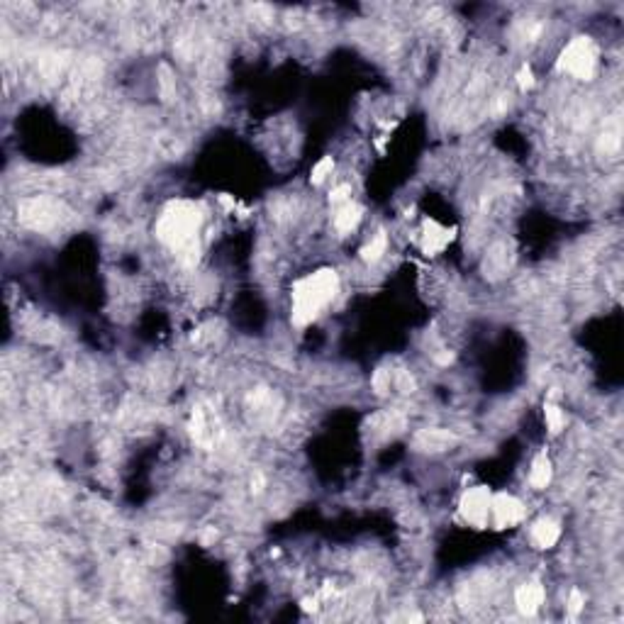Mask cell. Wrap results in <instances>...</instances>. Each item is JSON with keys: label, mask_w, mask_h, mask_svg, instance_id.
Wrapping results in <instances>:
<instances>
[{"label": "cell", "mask_w": 624, "mask_h": 624, "mask_svg": "<svg viewBox=\"0 0 624 624\" xmlns=\"http://www.w3.org/2000/svg\"><path fill=\"white\" fill-rule=\"evenodd\" d=\"M529 483H532L537 491H541V488H546L551 483V464L546 456H539V459L534 461L532 473H529Z\"/></svg>", "instance_id": "obj_8"}, {"label": "cell", "mask_w": 624, "mask_h": 624, "mask_svg": "<svg viewBox=\"0 0 624 624\" xmlns=\"http://www.w3.org/2000/svg\"><path fill=\"white\" fill-rule=\"evenodd\" d=\"M385 246H388V239H385V235L374 237V239H371L366 246H363V251H361L363 259H366V261H378V259L385 254Z\"/></svg>", "instance_id": "obj_9"}, {"label": "cell", "mask_w": 624, "mask_h": 624, "mask_svg": "<svg viewBox=\"0 0 624 624\" xmlns=\"http://www.w3.org/2000/svg\"><path fill=\"white\" fill-rule=\"evenodd\" d=\"M361 210L356 208V205H352V200L349 203H344V205H339V213L334 215V227L342 235H347V232H352L354 227H356V222H358V217H361Z\"/></svg>", "instance_id": "obj_7"}, {"label": "cell", "mask_w": 624, "mask_h": 624, "mask_svg": "<svg viewBox=\"0 0 624 624\" xmlns=\"http://www.w3.org/2000/svg\"><path fill=\"white\" fill-rule=\"evenodd\" d=\"M339 288V278L334 271H317L305 276L303 281L295 283L293 288V322L295 325H308L312 322L322 310L332 303Z\"/></svg>", "instance_id": "obj_1"}, {"label": "cell", "mask_w": 624, "mask_h": 624, "mask_svg": "<svg viewBox=\"0 0 624 624\" xmlns=\"http://www.w3.org/2000/svg\"><path fill=\"white\" fill-rule=\"evenodd\" d=\"M491 491L483 486L478 488H471V491L464 493L459 502V513L471 527H486L488 519H491Z\"/></svg>", "instance_id": "obj_3"}, {"label": "cell", "mask_w": 624, "mask_h": 624, "mask_svg": "<svg viewBox=\"0 0 624 624\" xmlns=\"http://www.w3.org/2000/svg\"><path fill=\"white\" fill-rule=\"evenodd\" d=\"M532 83H534V80H532V71H529V69H522V74H519V86H522V88H529Z\"/></svg>", "instance_id": "obj_13"}, {"label": "cell", "mask_w": 624, "mask_h": 624, "mask_svg": "<svg viewBox=\"0 0 624 624\" xmlns=\"http://www.w3.org/2000/svg\"><path fill=\"white\" fill-rule=\"evenodd\" d=\"M559 524L554 519H539L537 524L532 527V541L539 546V549H551V546L559 541Z\"/></svg>", "instance_id": "obj_6"}, {"label": "cell", "mask_w": 624, "mask_h": 624, "mask_svg": "<svg viewBox=\"0 0 624 624\" xmlns=\"http://www.w3.org/2000/svg\"><path fill=\"white\" fill-rule=\"evenodd\" d=\"M524 517V505L510 493H497L491 500V519L495 522V527H515L517 522H522Z\"/></svg>", "instance_id": "obj_4"}, {"label": "cell", "mask_w": 624, "mask_h": 624, "mask_svg": "<svg viewBox=\"0 0 624 624\" xmlns=\"http://www.w3.org/2000/svg\"><path fill=\"white\" fill-rule=\"evenodd\" d=\"M544 588L539 585V583H524V585L517 588V592H515V603H517V607L522 610L524 614H534L541 605H544Z\"/></svg>", "instance_id": "obj_5"}, {"label": "cell", "mask_w": 624, "mask_h": 624, "mask_svg": "<svg viewBox=\"0 0 624 624\" xmlns=\"http://www.w3.org/2000/svg\"><path fill=\"white\" fill-rule=\"evenodd\" d=\"M330 171H332V159L327 156V159H322L320 164L315 166V171H312V181H315V183L325 181L327 173H330Z\"/></svg>", "instance_id": "obj_11"}, {"label": "cell", "mask_w": 624, "mask_h": 624, "mask_svg": "<svg viewBox=\"0 0 624 624\" xmlns=\"http://www.w3.org/2000/svg\"><path fill=\"white\" fill-rule=\"evenodd\" d=\"M598 64V52L592 47V42H588L585 37L573 39L566 52L561 54V71H568V74L578 76V78H590L592 71Z\"/></svg>", "instance_id": "obj_2"}, {"label": "cell", "mask_w": 624, "mask_h": 624, "mask_svg": "<svg viewBox=\"0 0 624 624\" xmlns=\"http://www.w3.org/2000/svg\"><path fill=\"white\" fill-rule=\"evenodd\" d=\"M546 424H549V429L554 434H559L566 424V417H563V412H561V407L551 405V402L546 405Z\"/></svg>", "instance_id": "obj_10"}, {"label": "cell", "mask_w": 624, "mask_h": 624, "mask_svg": "<svg viewBox=\"0 0 624 624\" xmlns=\"http://www.w3.org/2000/svg\"><path fill=\"white\" fill-rule=\"evenodd\" d=\"M581 607H583V595L578 590H573L571 592V600H568V610H571V612H578Z\"/></svg>", "instance_id": "obj_12"}]
</instances>
